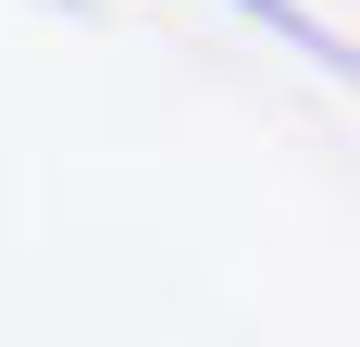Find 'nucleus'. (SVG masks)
<instances>
[{
	"label": "nucleus",
	"instance_id": "1",
	"mask_svg": "<svg viewBox=\"0 0 360 347\" xmlns=\"http://www.w3.org/2000/svg\"><path fill=\"white\" fill-rule=\"evenodd\" d=\"M212 13H236V25H261L274 50H298V63H323V74H348V25H323L311 0H212Z\"/></svg>",
	"mask_w": 360,
	"mask_h": 347
}]
</instances>
